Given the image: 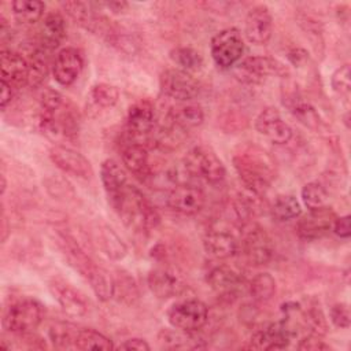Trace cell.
<instances>
[{"label": "cell", "instance_id": "6da1fadb", "mask_svg": "<svg viewBox=\"0 0 351 351\" xmlns=\"http://www.w3.org/2000/svg\"><path fill=\"white\" fill-rule=\"evenodd\" d=\"M236 169L244 188L265 195L276 178V163L263 148L255 144L240 147L233 155Z\"/></svg>", "mask_w": 351, "mask_h": 351}, {"label": "cell", "instance_id": "7a4b0ae2", "mask_svg": "<svg viewBox=\"0 0 351 351\" xmlns=\"http://www.w3.org/2000/svg\"><path fill=\"white\" fill-rule=\"evenodd\" d=\"M114 211L126 228L136 233H147L159 223V215L148 199L134 185L129 184L112 202Z\"/></svg>", "mask_w": 351, "mask_h": 351}, {"label": "cell", "instance_id": "3957f363", "mask_svg": "<svg viewBox=\"0 0 351 351\" xmlns=\"http://www.w3.org/2000/svg\"><path fill=\"white\" fill-rule=\"evenodd\" d=\"M182 165L189 177L208 184H218L226 176L223 162L210 147L206 145H196L191 148L184 156Z\"/></svg>", "mask_w": 351, "mask_h": 351}, {"label": "cell", "instance_id": "277c9868", "mask_svg": "<svg viewBox=\"0 0 351 351\" xmlns=\"http://www.w3.org/2000/svg\"><path fill=\"white\" fill-rule=\"evenodd\" d=\"M43 321V306L33 298L18 299L3 313L1 325L12 333L25 336L32 333Z\"/></svg>", "mask_w": 351, "mask_h": 351}, {"label": "cell", "instance_id": "5b68a950", "mask_svg": "<svg viewBox=\"0 0 351 351\" xmlns=\"http://www.w3.org/2000/svg\"><path fill=\"white\" fill-rule=\"evenodd\" d=\"M169 324L180 330L196 332L208 321V307L204 302L191 298L173 303L167 313Z\"/></svg>", "mask_w": 351, "mask_h": 351}, {"label": "cell", "instance_id": "8992f818", "mask_svg": "<svg viewBox=\"0 0 351 351\" xmlns=\"http://www.w3.org/2000/svg\"><path fill=\"white\" fill-rule=\"evenodd\" d=\"M210 53L221 69H230L244 53V38L239 29L226 27L215 33L210 43Z\"/></svg>", "mask_w": 351, "mask_h": 351}, {"label": "cell", "instance_id": "52a82bcc", "mask_svg": "<svg viewBox=\"0 0 351 351\" xmlns=\"http://www.w3.org/2000/svg\"><path fill=\"white\" fill-rule=\"evenodd\" d=\"M240 247L247 262L254 266L267 265L274 252L271 237L262 226L255 223L244 228L240 239Z\"/></svg>", "mask_w": 351, "mask_h": 351}, {"label": "cell", "instance_id": "ba28073f", "mask_svg": "<svg viewBox=\"0 0 351 351\" xmlns=\"http://www.w3.org/2000/svg\"><path fill=\"white\" fill-rule=\"evenodd\" d=\"M159 86L165 96L178 100L189 101L200 93L197 80L188 71L181 69H166L159 77Z\"/></svg>", "mask_w": 351, "mask_h": 351}, {"label": "cell", "instance_id": "9c48e42d", "mask_svg": "<svg viewBox=\"0 0 351 351\" xmlns=\"http://www.w3.org/2000/svg\"><path fill=\"white\" fill-rule=\"evenodd\" d=\"M204 251L217 259L233 256L240 248V239L225 222L213 223L203 237Z\"/></svg>", "mask_w": 351, "mask_h": 351}, {"label": "cell", "instance_id": "30bf717a", "mask_svg": "<svg viewBox=\"0 0 351 351\" xmlns=\"http://www.w3.org/2000/svg\"><path fill=\"white\" fill-rule=\"evenodd\" d=\"M48 288L60 308L70 317L78 318L88 314L90 303L88 298L62 277H52Z\"/></svg>", "mask_w": 351, "mask_h": 351}, {"label": "cell", "instance_id": "8fae6325", "mask_svg": "<svg viewBox=\"0 0 351 351\" xmlns=\"http://www.w3.org/2000/svg\"><path fill=\"white\" fill-rule=\"evenodd\" d=\"M255 129L261 136L276 145H284L293 137L291 125L276 107H266L258 114L255 118Z\"/></svg>", "mask_w": 351, "mask_h": 351}, {"label": "cell", "instance_id": "7c38bea8", "mask_svg": "<svg viewBox=\"0 0 351 351\" xmlns=\"http://www.w3.org/2000/svg\"><path fill=\"white\" fill-rule=\"evenodd\" d=\"M237 77L247 84H261L271 75L287 74V67L270 56H248L237 66Z\"/></svg>", "mask_w": 351, "mask_h": 351}, {"label": "cell", "instance_id": "4fadbf2b", "mask_svg": "<svg viewBox=\"0 0 351 351\" xmlns=\"http://www.w3.org/2000/svg\"><path fill=\"white\" fill-rule=\"evenodd\" d=\"M63 8L66 14L81 27L86 29L95 34H108L110 36V26L108 19L103 16L96 7L95 3L89 1H66L63 3Z\"/></svg>", "mask_w": 351, "mask_h": 351}, {"label": "cell", "instance_id": "5bb4252c", "mask_svg": "<svg viewBox=\"0 0 351 351\" xmlns=\"http://www.w3.org/2000/svg\"><path fill=\"white\" fill-rule=\"evenodd\" d=\"M167 206L184 215L197 214L206 204V193L193 184H176L167 193Z\"/></svg>", "mask_w": 351, "mask_h": 351}, {"label": "cell", "instance_id": "9a60e30c", "mask_svg": "<svg viewBox=\"0 0 351 351\" xmlns=\"http://www.w3.org/2000/svg\"><path fill=\"white\" fill-rule=\"evenodd\" d=\"M147 284L158 299H170L181 295L186 289V282L182 276L169 266L152 269L147 276Z\"/></svg>", "mask_w": 351, "mask_h": 351}, {"label": "cell", "instance_id": "2e32d148", "mask_svg": "<svg viewBox=\"0 0 351 351\" xmlns=\"http://www.w3.org/2000/svg\"><path fill=\"white\" fill-rule=\"evenodd\" d=\"M336 219L335 211L329 207H321L315 210H308L307 214L302 215L296 225V232L300 239L311 241L326 236L333 226Z\"/></svg>", "mask_w": 351, "mask_h": 351}, {"label": "cell", "instance_id": "e0dca14e", "mask_svg": "<svg viewBox=\"0 0 351 351\" xmlns=\"http://www.w3.org/2000/svg\"><path fill=\"white\" fill-rule=\"evenodd\" d=\"M206 281L221 298H234L245 288V277L243 273L228 265L213 267L207 273Z\"/></svg>", "mask_w": 351, "mask_h": 351}, {"label": "cell", "instance_id": "ac0fdd59", "mask_svg": "<svg viewBox=\"0 0 351 351\" xmlns=\"http://www.w3.org/2000/svg\"><path fill=\"white\" fill-rule=\"evenodd\" d=\"M49 158L58 169L70 176L86 180L93 174L90 162L82 154L70 147L62 144L53 145L49 149Z\"/></svg>", "mask_w": 351, "mask_h": 351}, {"label": "cell", "instance_id": "d6986e66", "mask_svg": "<svg viewBox=\"0 0 351 351\" xmlns=\"http://www.w3.org/2000/svg\"><path fill=\"white\" fill-rule=\"evenodd\" d=\"M84 69L82 53L73 47L60 49L52 62V75L62 86H70Z\"/></svg>", "mask_w": 351, "mask_h": 351}, {"label": "cell", "instance_id": "ffe728a7", "mask_svg": "<svg viewBox=\"0 0 351 351\" xmlns=\"http://www.w3.org/2000/svg\"><path fill=\"white\" fill-rule=\"evenodd\" d=\"M295 337L292 329L281 319L256 330L250 339V348L254 350H282Z\"/></svg>", "mask_w": 351, "mask_h": 351}, {"label": "cell", "instance_id": "44dd1931", "mask_svg": "<svg viewBox=\"0 0 351 351\" xmlns=\"http://www.w3.org/2000/svg\"><path fill=\"white\" fill-rule=\"evenodd\" d=\"M273 33V18L269 8L263 4L252 7L244 23L245 38L256 45H265Z\"/></svg>", "mask_w": 351, "mask_h": 351}, {"label": "cell", "instance_id": "7402d4cb", "mask_svg": "<svg viewBox=\"0 0 351 351\" xmlns=\"http://www.w3.org/2000/svg\"><path fill=\"white\" fill-rule=\"evenodd\" d=\"M126 126L129 134L134 138L149 136L155 126L154 104L147 99H141L133 103L128 110Z\"/></svg>", "mask_w": 351, "mask_h": 351}, {"label": "cell", "instance_id": "603a6c76", "mask_svg": "<svg viewBox=\"0 0 351 351\" xmlns=\"http://www.w3.org/2000/svg\"><path fill=\"white\" fill-rule=\"evenodd\" d=\"M0 70L1 81L10 84L14 89L27 85L29 62L21 53L3 48L0 53Z\"/></svg>", "mask_w": 351, "mask_h": 351}, {"label": "cell", "instance_id": "cb8c5ba5", "mask_svg": "<svg viewBox=\"0 0 351 351\" xmlns=\"http://www.w3.org/2000/svg\"><path fill=\"white\" fill-rule=\"evenodd\" d=\"M66 37V22L59 12H49L38 29V47L51 52L56 49Z\"/></svg>", "mask_w": 351, "mask_h": 351}, {"label": "cell", "instance_id": "d4e9b609", "mask_svg": "<svg viewBox=\"0 0 351 351\" xmlns=\"http://www.w3.org/2000/svg\"><path fill=\"white\" fill-rule=\"evenodd\" d=\"M121 159L123 166L136 177L141 180L151 177L149 154L141 143L132 141L126 144L121 151Z\"/></svg>", "mask_w": 351, "mask_h": 351}, {"label": "cell", "instance_id": "484cf974", "mask_svg": "<svg viewBox=\"0 0 351 351\" xmlns=\"http://www.w3.org/2000/svg\"><path fill=\"white\" fill-rule=\"evenodd\" d=\"M100 180L108 199L112 202L130 182L123 167L114 159H106L100 166Z\"/></svg>", "mask_w": 351, "mask_h": 351}, {"label": "cell", "instance_id": "4316f807", "mask_svg": "<svg viewBox=\"0 0 351 351\" xmlns=\"http://www.w3.org/2000/svg\"><path fill=\"white\" fill-rule=\"evenodd\" d=\"M166 119L169 123L186 132L188 129L197 128L203 123L204 112L199 104L185 103V104H178L171 107L167 112Z\"/></svg>", "mask_w": 351, "mask_h": 351}, {"label": "cell", "instance_id": "83f0119b", "mask_svg": "<svg viewBox=\"0 0 351 351\" xmlns=\"http://www.w3.org/2000/svg\"><path fill=\"white\" fill-rule=\"evenodd\" d=\"M287 106L289 111L293 114V117L306 128L311 130H319L321 128H324V121L317 108L311 103L303 100L296 95H291L289 103H287Z\"/></svg>", "mask_w": 351, "mask_h": 351}, {"label": "cell", "instance_id": "f1b7e54d", "mask_svg": "<svg viewBox=\"0 0 351 351\" xmlns=\"http://www.w3.org/2000/svg\"><path fill=\"white\" fill-rule=\"evenodd\" d=\"M270 214L277 222H288L302 215V204L293 195H278L271 203Z\"/></svg>", "mask_w": 351, "mask_h": 351}, {"label": "cell", "instance_id": "f546056e", "mask_svg": "<svg viewBox=\"0 0 351 351\" xmlns=\"http://www.w3.org/2000/svg\"><path fill=\"white\" fill-rule=\"evenodd\" d=\"M74 348L75 350H112L114 344L112 341L104 336L101 332L92 329V328H82L77 330L75 340H74Z\"/></svg>", "mask_w": 351, "mask_h": 351}, {"label": "cell", "instance_id": "4dcf8cb0", "mask_svg": "<svg viewBox=\"0 0 351 351\" xmlns=\"http://www.w3.org/2000/svg\"><path fill=\"white\" fill-rule=\"evenodd\" d=\"M49 52L37 47L34 52H32L30 58L27 59L29 62V81L27 85L32 88L40 86L44 80L48 75L49 71Z\"/></svg>", "mask_w": 351, "mask_h": 351}, {"label": "cell", "instance_id": "1f68e13d", "mask_svg": "<svg viewBox=\"0 0 351 351\" xmlns=\"http://www.w3.org/2000/svg\"><path fill=\"white\" fill-rule=\"evenodd\" d=\"M112 298H117L119 302L132 304L138 298V289L134 278L123 271L118 270L112 277Z\"/></svg>", "mask_w": 351, "mask_h": 351}, {"label": "cell", "instance_id": "d6a6232c", "mask_svg": "<svg viewBox=\"0 0 351 351\" xmlns=\"http://www.w3.org/2000/svg\"><path fill=\"white\" fill-rule=\"evenodd\" d=\"M11 10L18 22L32 25L41 21L45 4L40 0H14L11 3Z\"/></svg>", "mask_w": 351, "mask_h": 351}, {"label": "cell", "instance_id": "836d02e7", "mask_svg": "<svg viewBox=\"0 0 351 351\" xmlns=\"http://www.w3.org/2000/svg\"><path fill=\"white\" fill-rule=\"evenodd\" d=\"M247 287L251 298L259 303H265L270 300L274 296L277 289L274 277L266 271H261L255 274Z\"/></svg>", "mask_w": 351, "mask_h": 351}, {"label": "cell", "instance_id": "e575fe53", "mask_svg": "<svg viewBox=\"0 0 351 351\" xmlns=\"http://www.w3.org/2000/svg\"><path fill=\"white\" fill-rule=\"evenodd\" d=\"M191 332L180 330V329H162L158 333V341L163 348L169 350H181V348H196L199 347Z\"/></svg>", "mask_w": 351, "mask_h": 351}, {"label": "cell", "instance_id": "d590c367", "mask_svg": "<svg viewBox=\"0 0 351 351\" xmlns=\"http://www.w3.org/2000/svg\"><path fill=\"white\" fill-rule=\"evenodd\" d=\"M99 240L103 252L114 261H119L128 254V247L110 226H103L100 229Z\"/></svg>", "mask_w": 351, "mask_h": 351}, {"label": "cell", "instance_id": "8d00e7d4", "mask_svg": "<svg viewBox=\"0 0 351 351\" xmlns=\"http://www.w3.org/2000/svg\"><path fill=\"white\" fill-rule=\"evenodd\" d=\"M170 59L181 69L188 73H193L202 69L203 58L199 51L191 47H177L170 51Z\"/></svg>", "mask_w": 351, "mask_h": 351}, {"label": "cell", "instance_id": "74e56055", "mask_svg": "<svg viewBox=\"0 0 351 351\" xmlns=\"http://www.w3.org/2000/svg\"><path fill=\"white\" fill-rule=\"evenodd\" d=\"M88 97L99 108H112L119 100V90L111 84L99 82L90 88Z\"/></svg>", "mask_w": 351, "mask_h": 351}, {"label": "cell", "instance_id": "f35d334b", "mask_svg": "<svg viewBox=\"0 0 351 351\" xmlns=\"http://www.w3.org/2000/svg\"><path fill=\"white\" fill-rule=\"evenodd\" d=\"M302 203L307 210H315L328 206V191L317 181L307 182L300 192Z\"/></svg>", "mask_w": 351, "mask_h": 351}, {"label": "cell", "instance_id": "ab89813d", "mask_svg": "<svg viewBox=\"0 0 351 351\" xmlns=\"http://www.w3.org/2000/svg\"><path fill=\"white\" fill-rule=\"evenodd\" d=\"M77 330L78 329H75L73 325H70L67 322H56L49 328L48 333H49V339L55 347L74 348V340H75Z\"/></svg>", "mask_w": 351, "mask_h": 351}, {"label": "cell", "instance_id": "60d3db41", "mask_svg": "<svg viewBox=\"0 0 351 351\" xmlns=\"http://www.w3.org/2000/svg\"><path fill=\"white\" fill-rule=\"evenodd\" d=\"M332 89L340 96H348L351 90V70L350 64L346 63L336 69L330 77Z\"/></svg>", "mask_w": 351, "mask_h": 351}, {"label": "cell", "instance_id": "b9f144b4", "mask_svg": "<svg viewBox=\"0 0 351 351\" xmlns=\"http://www.w3.org/2000/svg\"><path fill=\"white\" fill-rule=\"evenodd\" d=\"M64 101L66 99L59 90L47 88L40 96V112H53L59 110Z\"/></svg>", "mask_w": 351, "mask_h": 351}, {"label": "cell", "instance_id": "7bdbcfd3", "mask_svg": "<svg viewBox=\"0 0 351 351\" xmlns=\"http://www.w3.org/2000/svg\"><path fill=\"white\" fill-rule=\"evenodd\" d=\"M329 318L336 328L346 329L350 326V308L346 303H336L329 310Z\"/></svg>", "mask_w": 351, "mask_h": 351}, {"label": "cell", "instance_id": "ee69618b", "mask_svg": "<svg viewBox=\"0 0 351 351\" xmlns=\"http://www.w3.org/2000/svg\"><path fill=\"white\" fill-rule=\"evenodd\" d=\"M298 348L304 351H322V350H330V346L326 344L324 340H321L318 335L307 333L299 340Z\"/></svg>", "mask_w": 351, "mask_h": 351}, {"label": "cell", "instance_id": "f6af8a7d", "mask_svg": "<svg viewBox=\"0 0 351 351\" xmlns=\"http://www.w3.org/2000/svg\"><path fill=\"white\" fill-rule=\"evenodd\" d=\"M332 230L335 234H337L341 239H348L351 234V217L350 215H343V217H336Z\"/></svg>", "mask_w": 351, "mask_h": 351}, {"label": "cell", "instance_id": "bcb514c9", "mask_svg": "<svg viewBox=\"0 0 351 351\" xmlns=\"http://www.w3.org/2000/svg\"><path fill=\"white\" fill-rule=\"evenodd\" d=\"M118 350H137V351H148L151 347L149 344L140 337H132L125 341H122L118 347Z\"/></svg>", "mask_w": 351, "mask_h": 351}, {"label": "cell", "instance_id": "7dc6e473", "mask_svg": "<svg viewBox=\"0 0 351 351\" xmlns=\"http://www.w3.org/2000/svg\"><path fill=\"white\" fill-rule=\"evenodd\" d=\"M14 88L7 84L5 81H1V97H0V106H1V110H5V107L11 103L12 100V96H14Z\"/></svg>", "mask_w": 351, "mask_h": 351}, {"label": "cell", "instance_id": "c3c4849f", "mask_svg": "<svg viewBox=\"0 0 351 351\" xmlns=\"http://www.w3.org/2000/svg\"><path fill=\"white\" fill-rule=\"evenodd\" d=\"M97 8H106L112 12H119L123 11L128 7V3L125 1H101V3H95Z\"/></svg>", "mask_w": 351, "mask_h": 351}, {"label": "cell", "instance_id": "681fc988", "mask_svg": "<svg viewBox=\"0 0 351 351\" xmlns=\"http://www.w3.org/2000/svg\"><path fill=\"white\" fill-rule=\"evenodd\" d=\"M308 53L304 51V49H302V48H296V49H292L289 53H288V58H289V60L296 66V64H300L302 62H304L308 56H307Z\"/></svg>", "mask_w": 351, "mask_h": 351}, {"label": "cell", "instance_id": "f907efd6", "mask_svg": "<svg viewBox=\"0 0 351 351\" xmlns=\"http://www.w3.org/2000/svg\"><path fill=\"white\" fill-rule=\"evenodd\" d=\"M5 186H7L5 177H4V174H1V195H4V192H5Z\"/></svg>", "mask_w": 351, "mask_h": 351}]
</instances>
